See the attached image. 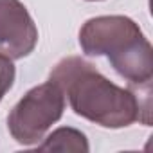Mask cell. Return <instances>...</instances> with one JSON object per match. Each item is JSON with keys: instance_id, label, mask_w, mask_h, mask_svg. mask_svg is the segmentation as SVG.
<instances>
[{"instance_id": "1", "label": "cell", "mask_w": 153, "mask_h": 153, "mask_svg": "<svg viewBox=\"0 0 153 153\" xmlns=\"http://www.w3.org/2000/svg\"><path fill=\"white\" fill-rule=\"evenodd\" d=\"M49 79L56 83L68 97L70 108L90 123L103 128L119 130L142 121L149 126V87H140L139 92L123 88L106 79L88 61L79 56L61 59Z\"/></svg>"}, {"instance_id": "2", "label": "cell", "mask_w": 153, "mask_h": 153, "mask_svg": "<svg viewBox=\"0 0 153 153\" xmlns=\"http://www.w3.org/2000/svg\"><path fill=\"white\" fill-rule=\"evenodd\" d=\"M79 45L87 56H106L131 87L151 85L153 49L131 18L108 15L87 20L79 29Z\"/></svg>"}, {"instance_id": "3", "label": "cell", "mask_w": 153, "mask_h": 153, "mask_svg": "<svg viewBox=\"0 0 153 153\" xmlns=\"http://www.w3.org/2000/svg\"><path fill=\"white\" fill-rule=\"evenodd\" d=\"M65 110V94L51 79L31 88L9 112L7 128L22 146H34L56 124Z\"/></svg>"}, {"instance_id": "4", "label": "cell", "mask_w": 153, "mask_h": 153, "mask_svg": "<svg viewBox=\"0 0 153 153\" xmlns=\"http://www.w3.org/2000/svg\"><path fill=\"white\" fill-rule=\"evenodd\" d=\"M38 43V29L20 0H0V54L9 59L29 56Z\"/></svg>"}, {"instance_id": "5", "label": "cell", "mask_w": 153, "mask_h": 153, "mask_svg": "<svg viewBox=\"0 0 153 153\" xmlns=\"http://www.w3.org/2000/svg\"><path fill=\"white\" fill-rule=\"evenodd\" d=\"M40 151H88V140L85 133H81L76 128H58L54 130L47 139H43V144H38Z\"/></svg>"}, {"instance_id": "6", "label": "cell", "mask_w": 153, "mask_h": 153, "mask_svg": "<svg viewBox=\"0 0 153 153\" xmlns=\"http://www.w3.org/2000/svg\"><path fill=\"white\" fill-rule=\"evenodd\" d=\"M15 65L13 59H9L7 56L0 54V101L2 97L9 92V88L15 83Z\"/></svg>"}, {"instance_id": "7", "label": "cell", "mask_w": 153, "mask_h": 153, "mask_svg": "<svg viewBox=\"0 0 153 153\" xmlns=\"http://www.w3.org/2000/svg\"><path fill=\"white\" fill-rule=\"evenodd\" d=\"M88 2H97V0H88Z\"/></svg>"}]
</instances>
